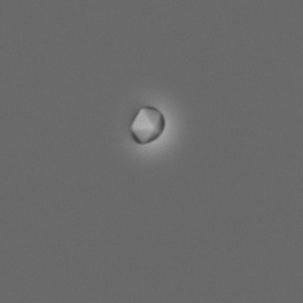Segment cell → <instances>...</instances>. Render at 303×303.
Returning a JSON list of instances; mask_svg holds the SVG:
<instances>
[{
    "label": "cell",
    "mask_w": 303,
    "mask_h": 303,
    "mask_svg": "<svg viewBox=\"0 0 303 303\" xmlns=\"http://www.w3.org/2000/svg\"><path fill=\"white\" fill-rule=\"evenodd\" d=\"M166 128V117L159 108L144 106L139 109L130 124V134L139 144H148L158 140Z\"/></svg>",
    "instance_id": "6da1fadb"
}]
</instances>
